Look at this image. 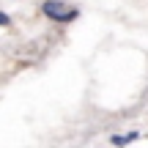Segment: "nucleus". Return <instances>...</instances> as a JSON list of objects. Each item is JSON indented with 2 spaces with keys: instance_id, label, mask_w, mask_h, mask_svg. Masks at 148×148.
Listing matches in <instances>:
<instances>
[{
  "instance_id": "nucleus-3",
  "label": "nucleus",
  "mask_w": 148,
  "mask_h": 148,
  "mask_svg": "<svg viewBox=\"0 0 148 148\" xmlns=\"http://www.w3.org/2000/svg\"><path fill=\"white\" fill-rule=\"evenodd\" d=\"M8 25H11V16L5 11H0V27H8Z\"/></svg>"
},
{
  "instance_id": "nucleus-1",
  "label": "nucleus",
  "mask_w": 148,
  "mask_h": 148,
  "mask_svg": "<svg viewBox=\"0 0 148 148\" xmlns=\"http://www.w3.org/2000/svg\"><path fill=\"white\" fill-rule=\"evenodd\" d=\"M41 14L47 16V19H52V22L66 25V22H74V19H77L79 11L71 8V5L63 3V0H44V3H41Z\"/></svg>"
},
{
  "instance_id": "nucleus-2",
  "label": "nucleus",
  "mask_w": 148,
  "mask_h": 148,
  "mask_svg": "<svg viewBox=\"0 0 148 148\" xmlns=\"http://www.w3.org/2000/svg\"><path fill=\"white\" fill-rule=\"evenodd\" d=\"M140 137V132H126V134H112L110 137V143L112 145H129V143H134V140Z\"/></svg>"
}]
</instances>
